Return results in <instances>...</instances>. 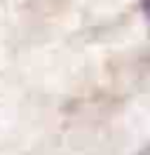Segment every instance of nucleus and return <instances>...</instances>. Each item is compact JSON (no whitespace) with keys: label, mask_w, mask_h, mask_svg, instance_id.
<instances>
[{"label":"nucleus","mask_w":150,"mask_h":155,"mask_svg":"<svg viewBox=\"0 0 150 155\" xmlns=\"http://www.w3.org/2000/svg\"><path fill=\"white\" fill-rule=\"evenodd\" d=\"M141 10H143V14L150 19V0H141Z\"/></svg>","instance_id":"obj_1"}]
</instances>
